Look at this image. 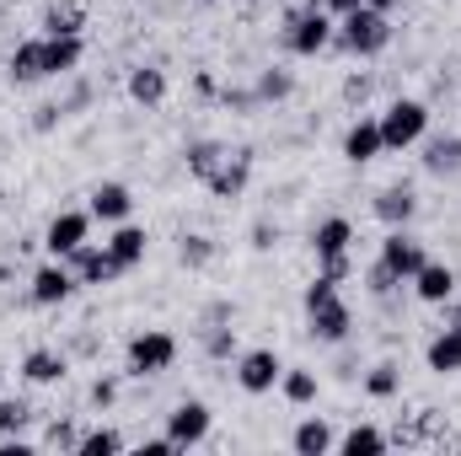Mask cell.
Returning <instances> with one entry per match:
<instances>
[{"instance_id":"obj_1","label":"cell","mask_w":461,"mask_h":456,"mask_svg":"<svg viewBox=\"0 0 461 456\" xmlns=\"http://www.w3.org/2000/svg\"><path fill=\"white\" fill-rule=\"evenodd\" d=\"M81 54H86L81 38H54V32H43V38H32V43H16V54H11V81L70 76V70L81 65Z\"/></svg>"},{"instance_id":"obj_2","label":"cell","mask_w":461,"mask_h":456,"mask_svg":"<svg viewBox=\"0 0 461 456\" xmlns=\"http://www.w3.org/2000/svg\"><path fill=\"white\" fill-rule=\"evenodd\" d=\"M306 323H312V333L322 343H344L348 333H354V312H348L344 296H339V279L317 274V279L306 285Z\"/></svg>"},{"instance_id":"obj_3","label":"cell","mask_w":461,"mask_h":456,"mask_svg":"<svg viewBox=\"0 0 461 456\" xmlns=\"http://www.w3.org/2000/svg\"><path fill=\"white\" fill-rule=\"evenodd\" d=\"M339 43H344L348 54H359V59L381 54V49L392 43V22H386V11H370V5L344 11V16H339Z\"/></svg>"},{"instance_id":"obj_4","label":"cell","mask_w":461,"mask_h":456,"mask_svg":"<svg viewBox=\"0 0 461 456\" xmlns=\"http://www.w3.org/2000/svg\"><path fill=\"white\" fill-rule=\"evenodd\" d=\"M429 134V108L419 97H397L386 114H381V145L386 150H408Z\"/></svg>"},{"instance_id":"obj_5","label":"cell","mask_w":461,"mask_h":456,"mask_svg":"<svg viewBox=\"0 0 461 456\" xmlns=\"http://www.w3.org/2000/svg\"><path fill=\"white\" fill-rule=\"evenodd\" d=\"M333 32H339V22H333V11L328 5H312V11H295L290 16V27H285V43H290V54H322L328 43H333Z\"/></svg>"},{"instance_id":"obj_6","label":"cell","mask_w":461,"mask_h":456,"mask_svg":"<svg viewBox=\"0 0 461 456\" xmlns=\"http://www.w3.org/2000/svg\"><path fill=\"white\" fill-rule=\"evenodd\" d=\"M172 360H177V339L161 328L129 339V376H161V370H172Z\"/></svg>"},{"instance_id":"obj_7","label":"cell","mask_w":461,"mask_h":456,"mask_svg":"<svg viewBox=\"0 0 461 456\" xmlns=\"http://www.w3.org/2000/svg\"><path fill=\"white\" fill-rule=\"evenodd\" d=\"M210 430H215V414H210V403H199V397H188V403H177V408L167 414V435H172V446H177V451L204 446V441H210Z\"/></svg>"},{"instance_id":"obj_8","label":"cell","mask_w":461,"mask_h":456,"mask_svg":"<svg viewBox=\"0 0 461 456\" xmlns=\"http://www.w3.org/2000/svg\"><path fill=\"white\" fill-rule=\"evenodd\" d=\"M279 376H285V360H279L274 349H247V354L236 360V387H241V392H252V397L274 392V387H279Z\"/></svg>"},{"instance_id":"obj_9","label":"cell","mask_w":461,"mask_h":456,"mask_svg":"<svg viewBox=\"0 0 461 456\" xmlns=\"http://www.w3.org/2000/svg\"><path fill=\"white\" fill-rule=\"evenodd\" d=\"M381 263L408 285V279L429 263V252H424V242H419V236H408L402 226H392V231H386V242H381Z\"/></svg>"},{"instance_id":"obj_10","label":"cell","mask_w":461,"mask_h":456,"mask_svg":"<svg viewBox=\"0 0 461 456\" xmlns=\"http://www.w3.org/2000/svg\"><path fill=\"white\" fill-rule=\"evenodd\" d=\"M86 236H92V210H59L43 231V247H49V258H70Z\"/></svg>"},{"instance_id":"obj_11","label":"cell","mask_w":461,"mask_h":456,"mask_svg":"<svg viewBox=\"0 0 461 456\" xmlns=\"http://www.w3.org/2000/svg\"><path fill=\"white\" fill-rule=\"evenodd\" d=\"M65 263L76 269V279H81V285H113L118 274H123V263L113 258V247H108V242H103V247L81 242V247H76V252H70Z\"/></svg>"},{"instance_id":"obj_12","label":"cell","mask_w":461,"mask_h":456,"mask_svg":"<svg viewBox=\"0 0 461 456\" xmlns=\"http://www.w3.org/2000/svg\"><path fill=\"white\" fill-rule=\"evenodd\" d=\"M76 285H81L76 269H70L65 258H54V263H43V269L32 274V301H38V306H59V301L76 296Z\"/></svg>"},{"instance_id":"obj_13","label":"cell","mask_w":461,"mask_h":456,"mask_svg":"<svg viewBox=\"0 0 461 456\" xmlns=\"http://www.w3.org/2000/svg\"><path fill=\"white\" fill-rule=\"evenodd\" d=\"M247 178H252V150H241V145H236V150H226L221 172H215V178H210L204 188H210L215 199H236V194L247 188Z\"/></svg>"},{"instance_id":"obj_14","label":"cell","mask_w":461,"mask_h":456,"mask_svg":"<svg viewBox=\"0 0 461 456\" xmlns=\"http://www.w3.org/2000/svg\"><path fill=\"white\" fill-rule=\"evenodd\" d=\"M408 285H413V290H419V301H429V306H446V301L456 296V274H451L446 263H424Z\"/></svg>"},{"instance_id":"obj_15","label":"cell","mask_w":461,"mask_h":456,"mask_svg":"<svg viewBox=\"0 0 461 456\" xmlns=\"http://www.w3.org/2000/svg\"><path fill=\"white\" fill-rule=\"evenodd\" d=\"M129 210H134V194H129L123 183H97V188H92V221L118 226V221H129Z\"/></svg>"},{"instance_id":"obj_16","label":"cell","mask_w":461,"mask_h":456,"mask_svg":"<svg viewBox=\"0 0 461 456\" xmlns=\"http://www.w3.org/2000/svg\"><path fill=\"white\" fill-rule=\"evenodd\" d=\"M386 145H381V118H359L354 129L344 134V156L354 167H365V161H375Z\"/></svg>"},{"instance_id":"obj_17","label":"cell","mask_w":461,"mask_h":456,"mask_svg":"<svg viewBox=\"0 0 461 456\" xmlns=\"http://www.w3.org/2000/svg\"><path fill=\"white\" fill-rule=\"evenodd\" d=\"M81 27H86V0H49L43 32H54V38H81Z\"/></svg>"},{"instance_id":"obj_18","label":"cell","mask_w":461,"mask_h":456,"mask_svg":"<svg viewBox=\"0 0 461 456\" xmlns=\"http://www.w3.org/2000/svg\"><path fill=\"white\" fill-rule=\"evenodd\" d=\"M424 172L456 178L461 172V134H435V140H424Z\"/></svg>"},{"instance_id":"obj_19","label":"cell","mask_w":461,"mask_h":456,"mask_svg":"<svg viewBox=\"0 0 461 456\" xmlns=\"http://www.w3.org/2000/svg\"><path fill=\"white\" fill-rule=\"evenodd\" d=\"M424 360H429L435 376H456L461 370V328H440L429 339V349H424Z\"/></svg>"},{"instance_id":"obj_20","label":"cell","mask_w":461,"mask_h":456,"mask_svg":"<svg viewBox=\"0 0 461 456\" xmlns=\"http://www.w3.org/2000/svg\"><path fill=\"white\" fill-rule=\"evenodd\" d=\"M129 97H134L140 108H161V103H167V70H156V65L129 70Z\"/></svg>"},{"instance_id":"obj_21","label":"cell","mask_w":461,"mask_h":456,"mask_svg":"<svg viewBox=\"0 0 461 456\" xmlns=\"http://www.w3.org/2000/svg\"><path fill=\"white\" fill-rule=\"evenodd\" d=\"M375 215H381L386 226H408V221L419 215L413 188H402V183H397V188H381V194H375Z\"/></svg>"},{"instance_id":"obj_22","label":"cell","mask_w":461,"mask_h":456,"mask_svg":"<svg viewBox=\"0 0 461 456\" xmlns=\"http://www.w3.org/2000/svg\"><path fill=\"white\" fill-rule=\"evenodd\" d=\"M65 354L59 349H32L27 360H22V376L32 381V387H54V381H65Z\"/></svg>"},{"instance_id":"obj_23","label":"cell","mask_w":461,"mask_h":456,"mask_svg":"<svg viewBox=\"0 0 461 456\" xmlns=\"http://www.w3.org/2000/svg\"><path fill=\"white\" fill-rule=\"evenodd\" d=\"M290 446H295V456H328L339 441H333V424L328 419H301L295 435H290Z\"/></svg>"},{"instance_id":"obj_24","label":"cell","mask_w":461,"mask_h":456,"mask_svg":"<svg viewBox=\"0 0 461 456\" xmlns=\"http://www.w3.org/2000/svg\"><path fill=\"white\" fill-rule=\"evenodd\" d=\"M348 242H354V226H348L344 215H328L322 226L312 231V247H317V258H344Z\"/></svg>"},{"instance_id":"obj_25","label":"cell","mask_w":461,"mask_h":456,"mask_svg":"<svg viewBox=\"0 0 461 456\" xmlns=\"http://www.w3.org/2000/svg\"><path fill=\"white\" fill-rule=\"evenodd\" d=\"M108 247H113V258L123 263V269H134V263L145 258V247H150V236H145V226H129V221H118V231L108 236Z\"/></svg>"},{"instance_id":"obj_26","label":"cell","mask_w":461,"mask_h":456,"mask_svg":"<svg viewBox=\"0 0 461 456\" xmlns=\"http://www.w3.org/2000/svg\"><path fill=\"white\" fill-rule=\"evenodd\" d=\"M386 446H392V435H386V430H375V424H354L344 441H339V451H344V456H381Z\"/></svg>"},{"instance_id":"obj_27","label":"cell","mask_w":461,"mask_h":456,"mask_svg":"<svg viewBox=\"0 0 461 456\" xmlns=\"http://www.w3.org/2000/svg\"><path fill=\"white\" fill-rule=\"evenodd\" d=\"M226 150H230V145H221V140H199V145H188V172H194L199 183H210V178L221 172Z\"/></svg>"},{"instance_id":"obj_28","label":"cell","mask_w":461,"mask_h":456,"mask_svg":"<svg viewBox=\"0 0 461 456\" xmlns=\"http://www.w3.org/2000/svg\"><path fill=\"white\" fill-rule=\"evenodd\" d=\"M279 392H285L295 408H306V403H317V376H312V370H285V376H279Z\"/></svg>"},{"instance_id":"obj_29","label":"cell","mask_w":461,"mask_h":456,"mask_svg":"<svg viewBox=\"0 0 461 456\" xmlns=\"http://www.w3.org/2000/svg\"><path fill=\"white\" fill-rule=\"evenodd\" d=\"M32 424V403L27 397H0V435H22Z\"/></svg>"},{"instance_id":"obj_30","label":"cell","mask_w":461,"mask_h":456,"mask_svg":"<svg viewBox=\"0 0 461 456\" xmlns=\"http://www.w3.org/2000/svg\"><path fill=\"white\" fill-rule=\"evenodd\" d=\"M76 451L81 456H113V451H123V435L118 430H92V435H81Z\"/></svg>"},{"instance_id":"obj_31","label":"cell","mask_w":461,"mask_h":456,"mask_svg":"<svg viewBox=\"0 0 461 456\" xmlns=\"http://www.w3.org/2000/svg\"><path fill=\"white\" fill-rule=\"evenodd\" d=\"M397 387H402V376H397V365H392V360H386V365H375V370L365 376V392H370V397H392Z\"/></svg>"},{"instance_id":"obj_32","label":"cell","mask_w":461,"mask_h":456,"mask_svg":"<svg viewBox=\"0 0 461 456\" xmlns=\"http://www.w3.org/2000/svg\"><path fill=\"white\" fill-rule=\"evenodd\" d=\"M365 285H370V296H381V301H386V296H392V290H397L402 279H397V274H392V269H386V263L375 258V263L365 269Z\"/></svg>"},{"instance_id":"obj_33","label":"cell","mask_w":461,"mask_h":456,"mask_svg":"<svg viewBox=\"0 0 461 456\" xmlns=\"http://www.w3.org/2000/svg\"><path fill=\"white\" fill-rule=\"evenodd\" d=\"M204 354L230 360V354H236V328H204Z\"/></svg>"},{"instance_id":"obj_34","label":"cell","mask_w":461,"mask_h":456,"mask_svg":"<svg viewBox=\"0 0 461 456\" xmlns=\"http://www.w3.org/2000/svg\"><path fill=\"white\" fill-rule=\"evenodd\" d=\"M290 70H268V76H258V103H268V97H290Z\"/></svg>"},{"instance_id":"obj_35","label":"cell","mask_w":461,"mask_h":456,"mask_svg":"<svg viewBox=\"0 0 461 456\" xmlns=\"http://www.w3.org/2000/svg\"><path fill=\"white\" fill-rule=\"evenodd\" d=\"M210 258H215V242L210 236H183V263L188 269H204Z\"/></svg>"},{"instance_id":"obj_36","label":"cell","mask_w":461,"mask_h":456,"mask_svg":"<svg viewBox=\"0 0 461 456\" xmlns=\"http://www.w3.org/2000/svg\"><path fill=\"white\" fill-rule=\"evenodd\" d=\"M43 446H59V451H76V446H81V435H76L70 424H49V435H43Z\"/></svg>"},{"instance_id":"obj_37","label":"cell","mask_w":461,"mask_h":456,"mask_svg":"<svg viewBox=\"0 0 461 456\" xmlns=\"http://www.w3.org/2000/svg\"><path fill=\"white\" fill-rule=\"evenodd\" d=\"M317 263H322V274H328V279H339V285L348 279V252H344V258H317Z\"/></svg>"},{"instance_id":"obj_38","label":"cell","mask_w":461,"mask_h":456,"mask_svg":"<svg viewBox=\"0 0 461 456\" xmlns=\"http://www.w3.org/2000/svg\"><path fill=\"white\" fill-rule=\"evenodd\" d=\"M140 456H177V446H172V435H161V441H140Z\"/></svg>"},{"instance_id":"obj_39","label":"cell","mask_w":461,"mask_h":456,"mask_svg":"<svg viewBox=\"0 0 461 456\" xmlns=\"http://www.w3.org/2000/svg\"><path fill=\"white\" fill-rule=\"evenodd\" d=\"M113 397H118V387H113V381H97V387H92V403H97V408H108Z\"/></svg>"},{"instance_id":"obj_40","label":"cell","mask_w":461,"mask_h":456,"mask_svg":"<svg viewBox=\"0 0 461 456\" xmlns=\"http://www.w3.org/2000/svg\"><path fill=\"white\" fill-rule=\"evenodd\" d=\"M365 92H370V81H348V87H344L348 103H365Z\"/></svg>"},{"instance_id":"obj_41","label":"cell","mask_w":461,"mask_h":456,"mask_svg":"<svg viewBox=\"0 0 461 456\" xmlns=\"http://www.w3.org/2000/svg\"><path fill=\"white\" fill-rule=\"evenodd\" d=\"M354 5H365V0H328V11H333V16H344V11H354Z\"/></svg>"},{"instance_id":"obj_42","label":"cell","mask_w":461,"mask_h":456,"mask_svg":"<svg viewBox=\"0 0 461 456\" xmlns=\"http://www.w3.org/2000/svg\"><path fill=\"white\" fill-rule=\"evenodd\" d=\"M365 5H370V11H392L397 0H365Z\"/></svg>"},{"instance_id":"obj_43","label":"cell","mask_w":461,"mask_h":456,"mask_svg":"<svg viewBox=\"0 0 461 456\" xmlns=\"http://www.w3.org/2000/svg\"><path fill=\"white\" fill-rule=\"evenodd\" d=\"M451 328H461V301L451 306Z\"/></svg>"},{"instance_id":"obj_44","label":"cell","mask_w":461,"mask_h":456,"mask_svg":"<svg viewBox=\"0 0 461 456\" xmlns=\"http://www.w3.org/2000/svg\"><path fill=\"white\" fill-rule=\"evenodd\" d=\"M312 5H328V0H312Z\"/></svg>"},{"instance_id":"obj_45","label":"cell","mask_w":461,"mask_h":456,"mask_svg":"<svg viewBox=\"0 0 461 456\" xmlns=\"http://www.w3.org/2000/svg\"><path fill=\"white\" fill-rule=\"evenodd\" d=\"M0 381H5V370H0Z\"/></svg>"},{"instance_id":"obj_46","label":"cell","mask_w":461,"mask_h":456,"mask_svg":"<svg viewBox=\"0 0 461 456\" xmlns=\"http://www.w3.org/2000/svg\"><path fill=\"white\" fill-rule=\"evenodd\" d=\"M204 5H210V0H204Z\"/></svg>"}]
</instances>
